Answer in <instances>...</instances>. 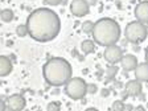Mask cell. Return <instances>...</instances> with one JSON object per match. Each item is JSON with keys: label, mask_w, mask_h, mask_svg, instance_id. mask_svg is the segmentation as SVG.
Instances as JSON below:
<instances>
[{"label": "cell", "mask_w": 148, "mask_h": 111, "mask_svg": "<svg viewBox=\"0 0 148 111\" xmlns=\"http://www.w3.org/2000/svg\"><path fill=\"white\" fill-rule=\"evenodd\" d=\"M0 111H7V103L3 99H0Z\"/></svg>", "instance_id": "603a6c76"}, {"label": "cell", "mask_w": 148, "mask_h": 111, "mask_svg": "<svg viewBox=\"0 0 148 111\" xmlns=\"http://www.w3.org/2000/svg\"><path fill=\"white\" fill-rule=\"evenodd\" d=\"M16 33H17V36H20V37L27 36V34H28V27H27V24L18 25V27L16 28Z\"/></svg>", "instance_id": "ac0fdd59"}, {"label": "cell", "mask_w": 148, "mask_h": 111, "mask_svg": "<svg viewBox=\"0 0 148 111\" xmlns=\"http://www.w3.org/2000/svg\"><path fill=\"white\" fill-rule=\"evenodd\" d=\"M145 62H148V46H147V49H145Z\"/></svg>", "instance_id": "d4e9b609"}, {"label": "cell", "mask_w": 148, "mask_h": 111, "mask_svg": "<svg viewBox=\"0 0 148 111\" xmlns=\"http://www.w3.org/2000/svg\"><path fill=\"white\" fill-rule=\"evenodd\" d=\"M46 4H49V5H60V4L62 3V0H45Z\"/></svg>", "instance_id": "44dd1931"}, {"label": "cell", "mask_w": 148, "mask_h": 111, "mask_svg": "<svg viewBox=\"0 0 148 111\" xmlns=\"http://www.w3.org/2000/svg\"><path fill=\"white\" fill-rule=\"evenodd\" d=\"M27 101L21 94H13L7 101V110L9 111H21L25 108Z\"/></svg>", "instance_id": "52a82bcc"}, {"label": "cell", "mask_w": 148, "mask_h": 111, "mask_svg": "<svg viewBox=\"0 0 148 111\" xmlns=\"http://www.w3.org/2000/svg\"><path fill=\"white\" fill-rule=\"evenodd\" d=\"M120 65H122L124 71L135 70L138 66V58L134 54H123L122 60H120Z\"/></svg>", "instance_id": "8fae6325"}, {"label": "cell", "mask_w": 148, "mask_h": 111, "mask_svg": "<svg viewBox=\"0 0 148 111\" xmlns=\"http://www.w3.org/2000/svg\"><path fill=\"white\" fill-rule=\"evenodd\" d=\"M0 18L4 23H9L11 20H13V11L12 9H3L0 12Z\"/></svg>", "instance_id": "9a60e30c"}, {"label": "cell", "mask_w": 148, "mask_h": 111, "mask_svg": "<svg viewBox=\"0 0 148 111\" xmlns=\"http://www.w3.org/2000/svg\"><path fill=\"white\" fill-rule=\"evenodd\" d=\"M44 78L50 86H64L71 78L73 69L69 61L61 57H53L45 62L42 68Z\"/></svg>", "instance_id": "7a4b0ae2"}, {"label": "cell", "mask_w": 148, "mask_h": 111, "mask_svg": "<svg viewBox=\"0 0 148 111\" xmlns=\"http://www.w3.org/2000/svg\"><path fill=\"white\" fill-rule=\"evenodd\" d=\"M135 111H145V110H144V107L139 106V107H136V108H135Z\"/></svg>", "instance_id": "cb8c5ba5"}, {"label": "cell", "mask_w": 148, "mask_h": 111, "mask_svg": "<svg viewBox=\"0 0 148 111\" xmlns=\"http://www.w3.org/2000/svg\"><path fill=\"white\" fill-rule=\"evenodd\" d=\"M81 49L85 54H90L95 50V42L92 40H85L82 44H81Z\"/></svg>", "instance_id": "5bb4252c"}, {"label": "cell", "mask_w": 148, "mask_h": 111, "mask_svg": "<svg viewBox=\"0 0 148 111\" xmlns=\"http://www.w3.org/2000/svg\"><path fill=\"white\" fill-rule=\"evenodd\" d=\"M111 108H112V111H124L126 106H124V103L122 101H115L112 103V106H111Z\"/></svg>", "instance_id": "d6986e66"}, {"label": "cell", "mask_w": 148, "mask_h": 111, "mask_svg": "<svg viewBox=\"0 0 148 111\" xmlns=\"http://www.w3.org/2000/svg\"><path fill=\"white\" fill-rule=\"evenodd\" d=\"M124 36L126 40L132 44H140L147 38L148 36V28L145 24L140 21H131L127 24L126 29H124Z\"/></svg>", "instance_id": "277c9868"}, {"label": "cell", "mask_w": 148, "mask_h": 111, "mask_svg": "<svg viewBox=\"0 0 148 111\" xmlns=\"http://www.w3.org/2000/svg\"><path fill=\"white\" fill-rule=\"evenodd\" d=\"M94 24L95 23H92V21H85L82 24V31L85 32V33H87V34H91L92 33V29H94Z\"/></svg>", "instance_id": "2e32d148"}, {"label": "cell", "mask_w": 148, "mask_h": 111, "mask_svg": "<svg viewBox=\"0 0 148 111\" xmlns=\"http://www.w3.org/2000/svg\"><path fill=\"white\" fill-rule=\"evenodd\" d=\"M103 57H105V60L108 62V64L114 65V64L120 62L122 57H123V52L120 49V46H118L116 44H114V45L106 46L105 52H103Z\"/></svg>", "instance_id": "8992f818"}, {"label": "cell", "mask_w": 148, "mask_h": 111, "mask_svg": "<svg viewBox=\"0 0 148 111\" xmlns=\"http://www.w3.org/2000/svg\"><path fill=\"white\" fill-rule=\"evenodd\" d=\"M28 34L38 41L48 42L54 40L61 31V20L50 8H37L27 18Z\"/></svg>", "instance_id": "6da1fadb"}, {"label": "cell", "mask_w": 148, "mask_h": 111, "mask_svg": "<svg viewBox=\"0 0 148 111\" xmlns=\"http://www.w3.org/2000/svg\"><path fill=\"white\" fill-rule=\"evenodd\" d=\"M46 110L48 111H60L61 110V106H60L58 102H50L49 105H48V107H46Z\"/></svg>", "instance_id": "ffe728a7"}, {"label": "cell", "mask_w": 148, "mask_h": 111, "mask_svg": "<svg viewBox=\"0 0 148 111\" xmlns=\"http://www.w3.org/2000/svg\"><path fill=\"white\" fill-rule=\"evenodd\" d=\"M90 11V5L86 0H73L70 4V12L77 17L87 15Z\"/></svg>", "instance_id": "ba28073f"}, {"label": "cell", "mask_w": 148, "mask_h": 111, "mask_svg": "<svg viewBox=\"0 0 148 111\" xmlns=\"http://www.w3.org/2000/svg\"><path fill=\"white\" fill-rule=\"evenodd\" d=\"M97 91V86L95 85H87V92H90V94H92V92Z\"/></svg>", "instance_id": "7402d4cb"}, {"label": "cell", "mask_w": 148, "mask_h": 111, "mask_svg": "<svg viewBox=\"0 0 148 111\" xmlns=\"http://www.w3.org/2000/svg\"><path fill=\"white\" fill-rule=\"evenodd\" d=\"M135 17L138 21L143 23L145 25L148 24V0L140 1L135 7Z\"/></svg>", "instance_id": "9c48e42d"}, {"label": "cell", "mask_w": 148, "mask_h": 111, "mask_svg": "<svg viewBox=\"0 0 148 111\" xmlns=\"http://www.w3.org/2000/svg\"><path fill=\"white\" fill-rule=\"evenodd\" d=\"M85 111H98V110L94 108V107H90V108H87V110H85Z\"/></svg>", "instance_id": "484cf974"}, {"label": "cell", "mask_w": 148, "mask_h": 111, "mask_svg": "<svg viewBox=\"0 0 148 111\" xmlns=\"http://www.w3.org/2000/svg\"><path fill=\"white\" fill-rule=\"evenodd\" d=\"M142 82L138 79H131L128 81V82L126 83V87H124V90H126V94L130 97H138L140 95V92H142Z\"/></svg>", "instance_id": "30bf717a"}, {"label": "cell", "mask_w": 148, "mask_h": 111, "mask_svg": "<svg viewBox=\"0 0 148 111\" xmlns=\"http://www.w3.org/2000/svg\"><path fill=\"white\" fill-rule=\"evenodd\" d=\"M65 92L69 98L78 101L87 94V83L79 77H71L65 85Z\"/></svg>", "instance_id": "5b68a950"}, {"label": "cell", "mask_w": 148, "mask_h": 111, "mask_svg": "<svg viewBox=\"0 0 148 111\" xmlns=\"http://www.w3.org/2000/svg\"><path fill=\"white\" fill-rule=\"evenodd\" d=\"M135 77L140 82H147L148 81V62L138 64L135 69Z\"/></svg>", "instance_id": "4fadbf2b"}, {"label": "cell", "mask_w": 148, "mask_h": 111, "mask_svg": "<svg viewBox=\"0 0 148 111\" xmlns=\"http://www.w3.org/2000/svg\"><path fill=\"white\" fill-rule=\"evenodd\" d=\"M92 38L94 42L101 46H110L118 42L120 37V27L114 18L103 17L99 18L94 24L92 29Z\"/></svg>", "instance_id": "3957f363"}, {"label": "cell", "mask_w": 148, "mask_h": 111, "mask_svg": "<svg viewBox=\"0 0 148 111\" xmlns=\"http://www.w3.org/2000/svg\"><path fill=\"white\" fill-rule=\"evenodd\" d=\"M116 71H118L116 66H114V65H110V66L106 69V75H107L108 79H112V78L116 75Z\"/></svg>", "instance_id": "e0dca14e"}, {"label": "cell", "mask_w": 148, "mask_h": 111, "mask_svg": "<svg viewBox=\"0 0 148 111\" xmlns=\"http://www.w3.org/2000/svg\"><path fill=\"white\" fill-rule=\"evenodd\" d=\"M13 69L12 61L7 56H0V77H7Z\"/></svg>", "instance_id": "7c38bea8"}]
</instances>
